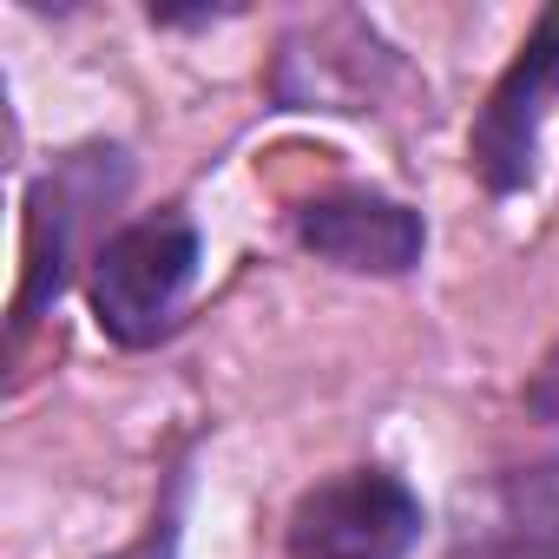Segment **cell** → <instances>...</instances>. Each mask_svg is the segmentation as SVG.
<instances>
[{"label":"cell","instance_id":"cell-5","mask_svg":"<svg viewBox=\"0 0 559 559\" xmlns=\"http://www.w3.org/2000/svg\"><path fill=\"white\" fill-rule=\"evenodd\" d=\"M297 243L336 270H356V276H408L421 263V217L382 191H317L297 204Z\"/></svg>","mask_w":559,"mask_h":559},{"label":"cell","instance_id":"cell-2","mask_svg":"<svg viewBox=\"0 0 559 559\" xmlns=\"http://www.w3.org/2000/svg\"><path fill=\"white\" fill-rule=\"evenodd\" d=\"M421 539V500L389 467H349L290 507V559H408Z\"/></svg>","mask_w":559,"mask_h":559},{"label":"cell","instance_id":"cell-7","mask_svg":"<svg viewBox=\"0 0 559 559\" xmlns=\"http://www.w3.org/2000/svg\"><path fill=\"white\" fill-rule=\"evenodd\" d=\"M178 493H185V480L171 487V500L152 513V526L126 546V552H112V559H178Z\"/></svg>","mask_w":559,"mask_h":559},{"label":"cell","instance_id":"cell-1","mask_svg":"<svg viewBox=\"0 0 559 559\" xmlns=\"http://www.w3.org/2000/svg\"><path fill=\"white\" fill-rule=\"evenodd\" d=\"M198 257H204V237L185 211H152V217H132L112 237H99V250H93L99 330L126 349L158 343L198 284Z\"/></svg>","mask_w":559,"mask_h":559},{"label":"cell","instance_id":"cell-4","mask_svg":"<svg viewBox=\"0 0 559 559\" xmlns=\"http://www.w3.org/2000/svg\"><path fill=\"white\" fill-rule=\"evenodd\" d=\"M559 99V8H546L533 21V34L520 40L513 67L493 80L480 119H474V139H467V158L480 171V185L493 198H513L533 185V158H539V126Z\"/></svg>","mask_w":559,"mask_h":559},{"label":"cell","instance_id":"cell-8","mask_svg":"<svg viewBox=\"0 0 559 559\" xmlns=\"http://www.w3.org/2000/svg\"><path fill=\"white\" fill-rule=\"evenodd\" d=\"M526 402H533V415H539V421H559V349H552V356H546V369L533 376Z\"/></svg>","mask_w":559,"mask_h":559},{"label":"cell","instance_id":"cell-6","mask_svg":"<svg viewBox=\"0 0 559 559\" xmlns=\"http://www.w3.org/2000/svg\"><path fill=\"white\" fill-rule=\"evenodd\" d=\"M474 559H559V461L513 467L487 487Z\"/></svg>","mask_w":559,"mask_h":559},{"label":"cell","instance_id":"cell-3","mask_svg":"<svg viewBox=\"0 0 559 559\" xmlns=\"http://www.w3.org/2000/svg\"><path fill=\"white\" fill-rule=\"evenodd\" d=\"M119 191H126V152H112V145H86V152L60 158L34 185V198H27V270H21V297H14V343L67 290L80 224L93 211L119 204Z\"/></svg>","mask_w":559,"mask_h":559}]
</instances>
